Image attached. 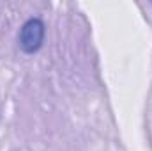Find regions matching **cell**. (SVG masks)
<instances>
[{
	"label": "cell",
	"instance_id": "obj_1",
	"mask_svg": "<svg viewBox=\"0 0 152 151\" xmlns=\"http://www.w3.org/2000/svg\"><path fill=\"white\" fill-rule=\"evenodd\" d=\"M44 34H46V27H44L41 18L27 20L21 25V29H20V36H18L20 48L25 53H36V52H39L42 43H44Z\"/></svg>",
	"mask_w": 152,
	"mask_h": 151
}]
</instances>
